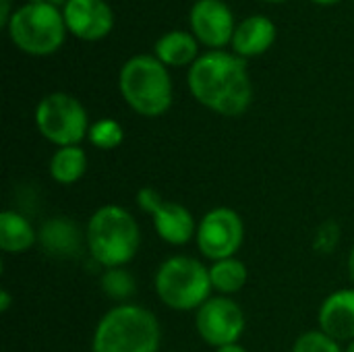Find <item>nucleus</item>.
<instances>
[{
    "label": "nucleus",
    "instance_id": "nucleus-1",
    "mask_svg": "<svg viewBox=\"0 0 354 352\" xmlns=\"http://www.w3.org/2000/svg\"><path fill=\"white\" fill-rule=\"evenodd\" d=\"M187 85L195 102L226 118L243 116L253 102L247 60L228 50L203 52L189 66Z\"/></svg>",
    "mask_w": 354,
    "mask_h": 352
},
{
    "label": "nucleus",
    "instance_id": "nucleus-2",
    "mask_svg": "<svg viewBox=\"0 0 354 352\" xmlns=\"http://www.w3.org/2000/svg\"><path fill=\"white\" fill-rule=\"evenodd\" d=\"M141 247V228L133 214L116 203L97 207L85 226V249L104 270L124 268Z\"/></svg>",
    "mask_w": 354,
    "mask_h": 352
},
{
    "label": "nucleus",
    "instance_id": "nucleus-3",
    "mask_svg": "<svg viewBox=\"0 0 354 352\" xmlns=\"http://www.w3.org/2000/svg\"><path fill=\"white\" fill-rule=\"evenodd\" d=\"M160 346L162 326L156 313L137 303L108 309L91 336V352H160Z\"/></svg>",
    "mask_w": 354,
    "mask_h": 352
},
{
    "label": "nucleus",
    "instance_id": "nucleus-4",
    "mask_svg": "<svg viewBox=\"0 0 354 352\" xmlns=\"http://www.w3.org/2000/svg\"><path fill=\"white\" fill-rule=\"evenodd\" d=\"M118 89L127 106L145 118L164 116L174 102V85L166 64L153 54H135L120 66Z\"/></svg>",
    "mask_w": 354,
    "mask_h": 352
},
{
    "label": "nucleus",
    "instance_id": "nucleus-5",
    "mask_svg": "<svg viewBox=\"0 0 354 352\" xmlns=\"http://www.w3.org/2000/svg\"><path fill=\"white\" fill-rule=\"evenodd\" d=\"M153 288L162 305L172 311H197L214 297L209 266L191 255H172L160 263Z\"/></svg>",
    "mask_w": 354,
    "mask_h": 352
},
{
    "label": "nucleus",
    "instance_id": "nucleus-6",
    "mask_svg": "<svg viewBox=\"0 0 354 352\" xmlns=\"http://www.w3.org/2000/svg\"><path fill=\"white\" fill-rule=\"evenodd\" d=\"M6 33L21 52L29 56H50L62 48L68 29L62 8L50 2H25L15 8Z\"/></svg>",
    "mask_w": 354,
    "mask_h": 352
},
{
    "label": "nucleus",
    "instance_id": "nucleus-7",
    "mask_svg": "<svg viewBox=\"0 0 354 352\" xmlns=\"http://www.w3.org/2000/svg\"><path fill=\"white\" fill-rule=\"evenodd\" d=\"M33 122L39 135L56 147L81 145L91 127L85 106L64 91L44 95L35 106Z\"/></svg>",
    "mask_w": 354,
    "mask_h": 352
},
{
    "label": "nucleus",
    "instance_id": "nucleus-8",
    "mask_svg": "<svg viewBox=\"0 0 354 352\" xmlns=\"http://www.w3.org/2000/svg\"><path fill=\"white\" fill-rule=\"evenodd\" d=\"M197 249L212 261L236 257L245 243V222L232 207L220 205L205 212L197 224Z\"/></svg>",
    "mask_w": 354,
    "mask_h": 352
},
{
    "label": "nucleus",
    "instance_id": "nucleus-9",
    "mask_svg": "<svg viewBox=\"0 0 354 352\" xmlns=\"http://www.w3.org/2000/svg\"><path fill=\"white\" fill-rule=\"evenodd\" d=\"M195 330L207 346L222 349L241 342L247 330V317L232 297L214 295L195 311Z\"/></svg>",
    "mask_w": 354,
    "mask_h": 352
},
{
    "label": "nucleus",
    "instance_id": "nucleus-10",
    "mask_svg": "<svg viewBox=\"0 0 354 352\" xmlns=\"http://www.w3.org/2000/svg\"><path fill=\"white\" fill-rule=\"evenodd\" d=\"M234 12L224 0H195L189 10V27L207 50H226L236 29Z\"/></svg>",
    "mask_w": 354,
    "mask_h": 352
},
{
    "label": "nucleus",
    "instance_id": "nucleus-11",
    "mask_svg": "<svg viewBox=\"0 0 354 352\" xmlns=\"http://www.w3.org/2000/svg\"><path fill=\"white\" fill-rule=\"evenodd\" d=\"M62 15L68 33L83 41H100L114 27V12L106 0H68Z\"/></svg>",
    "mask_w": 354,
    "mask_h": 352
},
{
    "label": "nucleus",
    "instance_id": "nucleus-12",
    "mask_svg": "<svg viewBox=\"0 0 354 352\" xmlns=\"http://www.w3.org/2000/svg\"><path fill=\"white\" fill-rule=\"evenodd\" d=\"M317 324L324 334L340 344L354 340V286L334 290L322 301Z\"/></svg>",
    "mask_w": 354,
    "mask_h": 352
},
{
    "label": "nucleus",
    "instance_id": "nucleus-13",
    "mask_svg": "<svg viewBox=\"0 0 354 352\" xmlns=\"http://www.w3.org/2000/svg\"><path fill=\"white\" fill-rule=\"evenodd\" d=\"M151 224L160 241L172 247H183L195 239L199 222L183 203L164 199L151 214Z\"/></svg>",
    "mask_w": 354,
    "mask_h": 352
},
{
    "label": "nucleus",
    "instance_id": "nucleus-14",
    "mask_svg": "<svg viewBox=\"0 0 354 352\" xmlns=\"http://www.w3.org/2000/svg\"><path fill=\"white\" fill-rule=\"evenodd\" d=\"M37 245L50 257L73 259L79 257L85 247V232H81V228L71 218L54 216L41 224Z\"/></svg>",
    "mask_w": 354,
    "mask_h": 352
},
{
    "label": "nucleus",
    "instance_id": "nucleus-15",
    "mask_svg": "<svg viewBox=\"0 0 354 352\" xmlns=\"http://www.w3.org/2000/svg\"><path fill=\"white\" fill-rule=\"evenodd\" d=\"M278 37L276 23L266 15H251L243 19L232 35V52L241 58H253L266 54Z\"/></svg>",
    "mask_w": 354,
    "mask_h": 352
},
{
    "label": "nucleus",
    "instance_id": "nucleus-16",
    "mask_svg": "<svg viewBox=\"0 0 354 352\" xmlns=\"http://www.w3.org/2000/svg\"><path fill=\"white\" fill-rule=\"evenodd\" d=\"M199 41L191 31L185 29H172L160 35L153 44V56L170 66H191L201 54H199Z\"/></svg>",
    "mask_w": 354,
    "mask_h": 352
},
{
    "label": "nucleus",
    "instance_id": "nucleus-17",
    "mask_svg": "<svg viewBox=\"0 0 354 352\" xmlns=\"http://www.w3.org/2000/svg\"><path fill=\"white\" fill-rule=\"evenodd\" d=\"M39 230L17 210L0 214V249L6 255H23L37 245Z\"/></svg>",
    "mask_w": 354,
    "mask_h": 352
},
{
    "label": "nucleus",
    "instance_id": "nucleus-18",
    "mask_svg": "<svg viewBox=\"0 0 354 352\" xmlns=\"http://www.w3.org/2000/svg\"><path fill=\"white\" fill-rule=\"evenodd\" d=\"M87 172V154L81 145L56 147L48 162V174L54 183L71 187L79 183Z\"/></svg>",
    "mask_w": 354,
    "mask_h": 352
},
{
    "label": "nucleus",
    "instance_id": "nucleus-19",
    "mask_svg": "<svg viewBox=\"0 0 354 352\" xmlns=\"http://www.w3.org/2000/svg\"><path fill=\"white\" fill-rule=\"evenodd\" d=\"M209 280L214 293L220 297H232L241 293L249 282V268L239 257H228L220 261H212L209 266Z\"/></svg>",
    "mask_w": 354,
    "mask_h": 352
},
{
    "label": "nucleus",
    "instance_id": "nucleus-20",
    "mask_svg": "<svg viewBox=\"0 0 354 352\" xmlns=\"http://www.w3.org/2000/svg\"><path fill=\"white\" fill-rule=\"evenodd\" d=\"M100 288L108 299L120 305V303H131L133 295L137 293V282L127 268H110L104 270V274L100 276Z\"/></svg>",
    "mask_w": 354,
    "mask_h": 352
},
{
    "label": "nucleus",
    "instance_id": "nucleus-21",
    "mask_svg": "<svg viewBox=\"0 0 354 352\" xmlns=\"http://www.w3.org/2000/svg\"><path fill=\"white\" fill-rule=\"evenodd\" d=\"M87 141L100 151H112L124 141V129L118 120L106 116V118L91 122L89 133H87Z\"/></svg>",
    "mask_w": 354,
    "mask_h": 352
},
{
    "label": "nucleus",
    "instance_id": "nucleus-22",
    "mask_svg": "<svg viewBox=\"0 0 354 352\" xmlns=\"http://www.w3.org/2000/svg\"><path fill=\"white\" fill-rule=\"evenodd\" d=\"M290 352H344V349L322 330H309L295 340Z\"/></svg>",
    "mask_w": 354,
    "mask_h": 352
},
{
    "label": "nucleus",
    "instance_id": "nucleus-23",
    "mask_svg": "<svg viewBox=\"0 0 354 352\" xmlns=\"http://www.w3.org/2000/svg\"><path fill=\"white\" fill-rule=\"evenodd\" d=\"M162 201H164V197H162L160 191L153 189V187H143V189L137 191V205H139V210H141L143 214H147V216H151V214L158 210V205H160Z\"/></svg>",
    "mask_w": 354,
    "mask_h": 352
},
{
    "label": "nucleus",
    "instance_id": "nucleus-24",
    "mask_svg": "<svg viewBox=\"0 0 354 352\" xmlns=\"http://www.w3.org/2000/svg\"><path fill=\"white\" fill-rule=\"evenodd\" d=\"M15 8H12V0H0V25L6 29L10 17H12Z\"/></svg>",
    "mask_w": 354,
    "mask_h": 352
},
{
    "label": "nucleus",
    "instance_id": "nucleus-25",
    "mask_svg": "<svg viewBox=\"0 0 354 352\" xmlns=\"http://www.w3.org/2000/svg\"><path fill=\"white\" fill-rule=\"evenodd\" d=\"M10 305H12V297L6 288H2L0 290V313H6L10 309Z\"/></svg>",
    "mask_w": 354,
    "mask_h": 352
},
{
    "label": "nucleus",
    "instance_id": "nucleus-26",
    "mask_svg": "<svg viewBox=\"0 0 354 352\" xmlns=\"http://www.w3.org/2000/svg\"><path fill=\"white\" fill-rule=\"evenodd\" d=\"M216 352H249L241 342L236 344H228V346H222V349H216Z\"/></svg>",
    "mask_w": 354,
    "mask_h": 352
},
{
    "label": "nucleus",
    "instance_id": "nucleus-27",
    "mask_svg": "<svg viewBox=\"0 0 354 352\" xmlns=\"http://www.w3.org/2000/svg\"><path fill=\"white\" fill-rule=\"evenodd\" d=\"M346 270H348V278H351V282H353V284H354V247H353V249H351V253H348Z\"/></svg>",
    "mask_w": 354,
    "mask_h": 352
},
{
    "label": "nucleus",
    "instance_id": "nucleus-28",
    "mask_svg": "<svg viewBox=\"0 0 354 352\" xmlns=\"http://www.w3.org/2000/svg\"><path fill=\"white\" fill-rule=\"evenodd\" d=\"M311 2L322 4V6H330V4H338V2H342V0H311Z\"/></svg>",
    "mask_w": 354,
    "mask_h": 352
},
{
    "label": "nucleus",
    "instance_id": "nucleus-29",
    "mask_svg": "<svg viewBox=\"0 0 354 352\" xmlns=\"http://www.w3.org/2000/svg\"><path fill=\"white\" fill-rule=\"evenodd\" d=\"M50 4H54V6H58V8H64V4L68 2V0H48Z\"/></svg>",
    "mask_w": 354,
    "mask_h": 352
},
{
    "label": "nucleus",
    "instance_id": "nucleus-30",
    "mask_svg": "<svg viewBox=\"0 0 354 352\" xmlns=\"http://www.w3.org/2000/svg\"><path fill=\"white\" fill-rule=\"evenodd\" d=\"M344 352H354V340H351V342L346 344V349H344Z\"/></svg>",
    "mask_w": 354,
    "mask_h": 352
},
{
    "label": "nucleus",
    "instance_id": "nucleus-31",
    "mask_svg": "<svg viewBox=\"0 0 354 352\" xmlns=\"http://www.w3.org/2000/svg\"><path fill=\"white\" fill-rule=\"evenodd\" d=\"M27 2H31V4H39V2H48V0H27Z\"/></svg>",
    "mask_w": 354,
    "mask_h": 352
},
{
    "label": "nucleus",
    "instance_id": "nucleus-32",
    "mask_svg": "<svg viewBox=\"0 0 354 352\" xmlns=\"http://www.w3.org/2000/svg\"><path fill=\"white\" fill-rule=\"evenodd\" d=\"M263 2H272V4H278V2H286V0H263Z\"/></svg>",
    "mask_w": 354,
    "mask_h": 352
},
{
    "label": "nucleus",
    "instance_id": "nucleus-33",
    "mask_svg": "<svg viewBox=\"0 0 354 352\" xmlns=\"http://www.w3.org/2000/svg\"><path fill=\"white\" fill-rule=\"evenodd\" d=\"M170 352H180V351H170Z\"/></svg>",
    "mask_w": 354,
    "mask_h": 352
}]
</instances>
